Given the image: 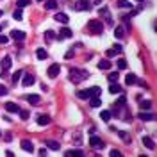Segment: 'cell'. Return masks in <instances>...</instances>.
<instances>
[{
	"label": "cell",
	"instance_id": "1",
	"mask_svg": "<svg viewBox=\"0 0 157 157\" xmlns=\"http://www.w3.org/2000/svg\"><path fill=\"white\" fill-rule=\"evenodd\" d=\"M88 77H89V73L86 70H80V68H71L70 70V80L73 84H80V82Z\"/></svg>",
	"mask_w": 157,
	"mask_h": 157
},
{
	"label": "cell",
	"instance_id": "2",
	"mask_svg": "<svg viewBox=\"0 0 157 157\" xmlns=\"http://www.w3.org/2000/svg\"><path fill=\"white\" fill-rule=\"evenodd\" d=\"M59 71H61V66L57 64V62H54V64H50V66H48V70H47V75H48L50 79H56V77L59 75Z\"/></svg>",
	"mask_w": 157,
	"mask_h": 157
},
{
	"label": "cell",
	"instance_id": "3",
	"mask_svg": "<svg viewBox=\"0 0 157 157\" xmlns=\"http://www.w3.org/2000/svg\"><path fill=\"white\" fill-rule=\"evenodd\" d=\"M75 9H77V11H89L91 4L88 2V0H77V2H75Z\"/></svg>",
	"mask_w": 157,
	"mask_h": 157
},
{
	"label": "cell",
	"instance_id": "4",
	"mask_svg": "<svg viewBox=\"0 0 157 157\" xmlns=\"http://www.w3.org/2000/svg\"><path fill=\"white\" fill-rule=\"evenodd\" d=\"M88 27L93 30V32H102V22H98V20H89L88 22Z\"/></svg>",
	"mask_w": 157,
	"mask_h": 157
},
{
	"label": "cell",
	"instance_id": "5",
	"mask_svg": "<svg viewBox=\"0 0 157 157\" xmlns=\"http://www.w3.org/2000/svg\"><path fill=\"white\" fill-rule=\"evenodd\" d=\"M89 145L93 146V148H104V141L100 138H97V136H93V134L89 138Z\"/></svg>",
	"mask_w": 157,
	"mask_h": 157
},
{
	"label": "cell",
	"instance_id": "6",
	"mask_svg": "<svg viewBox=\"0 0 157 157\" xmlns=\"http://www.w3.org/2000/svg\"><path fill=\"white\" fill-rule=\"evenodd\" d=\"M71 36H73L71 29H68V27H62V29L59 30V36H57V39H64V38H71Z\"/></svg>",
	"mask_w": 157,
	"mask_h": 157
},
{
	"label": "cell",
	"instance_id": "7",
	"mask_svg": "<svg viewBox=\"0 0 157 157\" xmlns=\"http://www.w3.org/2000/svg\"><path fill=\"white\" fill-rule=\"evenodd\" d=\"M36 82V79H34V75H30V73H23V86L25 88H29V86H32Z\"/></svg>",
	"mask_w": 157,
	"mask_h": 157
},
{
	"label": "cell",
	"instance_id": "8",
	"mask_svg": "<svg viewBox=\"0 0 157 157\" xmlns=\"http://www.w3.org/2000/svg\"><path fill=\"white\" fill-rule=\"evenodd\" d=\"M11 38L14 41H23L25 39V32L23 30H11Z\"/></svg>",
	"mask_w": 157,
	"mask_h": 157
},
{
	"label": "cell",
	"instance_id": "9",
	"mask_svg": "<svg viewBox=\"0 0 157 157\" xmlns=\"http://www.w3.org/2000/svg\"><path fill=\"white\" fill-rule=\"evenodd\" d=\"M54 18H56V22H59V23H64V25L70 22V18H68V14H66V13H57Z\"/></svg>",
	"mask_w": 157,
	"mask_h": 157
},
{
	"label": "cell",
	"instance_id": "10",
	"mask_svg": "<svg viewBox=\"0 0 157 157\" xmlns=\"http://www.w3.org/2000/svg\"><path fill=\"white\" fill-rule=\"evenodd\" d=\"M0 66H2V70H9L13 66V59L9 57V56H5L4 59H2V62H0Z\"/></svg>",
	"mask_w": 157,
	"mask_h": 157
},
{
	"label": "cell",
	"instance_id": "11",
	"mask_svg": "<svg viewBox=\"0 0 157 157\" xmlns=\"http://www.w3.org/2000/svg\"><path fill=\"white\" fill-rule=\"evenodd\" d=\"M143 145L146 146V148H150V150H154V148H155L154 139H152V138H148V136H143Z\"/></svg>",
	"mask_w": 157,
	"mask_h": 157
},
{
	"label": "cell",
	"instance_id": "12",
	"mask_svg": "<svg viewBox=\"0 0 157 157\" xmlns=\"http://www.w3.org/2000/svg\"><path fill=\"white\" fill-rule=\"evenodd\" d=\"M5 111L7 112H18L20 107H18V104H14V102H7L5 104Z\"/></svg>",
	"mask_w": 157,
	"mask_h": 157
},
{
	"label": "cell",
	"instance_id": "13",
	"mask_svg": "<svg viewBox=\"0 0 157 157\" xmlns=\"http://www.w3.org/2000/svg\"><path fill=\"white\" fill-rule=\"evenodd\" d=\"M36 121H38V125L43 127V125H48V123H50V116H47V114H39Z\"/></svg>",
	"mask_w": 157,
	"mask_h": 157
},
{
	"label": "cell",
	"instance_id": "14",
	"mask_svg": "<svg viewBox=\"0 0 157 157\" xmlns=\"http://www.w3.org/2000/svg\"><path fill=\"white\" fill-rule=\"evenodd\" d=\"M109 93H112V95H118V93H121V86L118 84V82H111Z\"/></svg>",
	"mask_w": 157,
	"mask_h": 157
},
{
	"label": "cell",
	"instance_id": "15",
	"mask_svg": "<svg viewBox=\"0 0 157 157\" xmlns=\"http://www.w3.org/2000/svg\"><path fill=\"white\" fill-rule=\"evenodd\" d=\"M88 100H89V106H91V107H100V106H102L100 97H89Z\"/></svg>",
	"mask_w": 157,
	"mask_h": 157
},
{
	"label": "cell",
	"instance_id": "16",
	"mask_svg": "<svg viewBox=\"0 0 157 157\" xmlns=\"http://www.w3.org/2000/svg\"><path fill=\"white\" fill-rule=\"evenodd\" d=\"M22 148H23L25 152H32V150H34V145H32V141L23 139V141H22Z\"/></svg>",
	"mask_w": 157,
	"mask_h": 157
},
{
	"label": "cell",
	"instance_id": "17",
	"mask_svg": "<svg viewBox=\"0 0 157 157\" xmlns=\"http://www.w3.org/2000/svg\"><path fill=\"white\" fill-rule=\"evenodd\" d=\"M36 57L41 59V61H45V59L48 57V52H47L45 48H38V50H36Z\"/></svg>",
	"mask_w": 157,
	"mask_h": 157
},
{
	"label": "cell",
	"instance_id": "18",
	"mask_svg": "<svg viewBox=\"0 0 157 157\" xmlns=\"http://www.w3.org/2000/svg\"><path fill=\"white\" fill-rule=\"evenodd\" d=\"M27 100H29V104H32V106H38L41 102V97L39 95H27Z\"/></svg>",
	"mask_w": 157,
	"mask_h": 157
},
{
	"label": "cell",
	"instance_id": "19",
	"mask_svg": "<svg viewBox=\"0 0 157 157\" xmlns=\"http://www.w3.org/2000/svg\"><path fill=\"white\" fill-rule=\"evenodd\" d=\"M111 68V61L109 59H102L98 62V70H109Z\"/></svg>",
	"mask_w": 157,
	"mask_h": 157
},
{
	"label": "cell",
	"instance_id": "20",
	"mask_svg": "<svg viewBox=\"0 0 157 157\" xmlns=\"http://www.w3.org/2000/svg\"><path fill=\"white\" fill-rule=\"evenodd\" d=\"M134 82H138V77H136L134 73H129V75L125 77V84H127V86H130V84H134Z\"/></svg>",
	"mask_w": 157,
	"mask_h": 157
},
{
	"label": "cell",
	"instance_id": "21",
	"mask_svg": "<svg viewBox=\"0 0 157 157\" xmlns=\"http://www.w3.org/2000/svg\"><path fill=\"white\" fill-rule=\"evenodd\" d=\"M138 116H139V120H143V121H152V120H154V114H150V112H139Z\"/></svg>",
	"mask_w": 157,
	"mask_h": 157
},
{
	"label": "cell",
	"instance_id": "22",
	"mask_svg": "<svg viewBox=\"0 0 157 157\" xmlns=\"http://www.w3.org/2000/svg\"><path fill=\"white\" fill-rule=\"evenodd\" d=\"M77 97H79V98H82V100H88V98L91 97V89H84V91H79V93H77Z\"/></svg>",
	"mask_w": 157,
	"mask_h": 157
},
{
	"label": "cell",
	"instance_id": "23",
	"mask_svg": "<svg viewBox=\"0 0 157 157\" xmlns=\"http://www.w3.org/2000/svg\"><path fill=\"white\" fill-rule=\"evenodd\" d=\"M45 145L48 146V148H50V150H59V146H61V145H59L57 141H52V139H48V141H45Z\"/></svg>",
	"mask_w": 157,
	"mask_h": 157
},
{
	"label": "cell",
	"instance_id": "24",
	"mask_svg": "<svg viewBox=\"0 0 157 157\" xmlns=\"http://www.w3.org/2000/svg\"><path fill=\"white\" fill-rule=\"evenodd\" d=\"M56 7H57L56 0H47V2H45V9H48V11H54Z\"/></svg>",
	"mask_w": 157,
	"mask_h": 157
},
{
	"label": "cell",
	"instance_id": "25",
	"mask_svg": "<svg viewBox=\"0 0 157 157\" xmlns=\"http://www.w3.org/2000/svg\"><path fill=\"white\" fill-rule=\"evenodd\" d=\"M118 7L130 9V7H132V2H129V0H118Z\"/></svg>",
	"mask_w": 157,
	"mask_h": 157
},
{
	"label": "cell",
	"instance_id": "26",
	"mask_svg": "<svg viewBox=\"0 0 157 157\" xmlns=\"http://www.w3.org/2000/svg\"><path fill=\"white\" fill-rule=\"evenodd\" d=\"M123 27H116V30H114V38H118V39H121L123 36H125V32H123Z\"/></svg>",
	"mask_w": 157,
	"mask_h": 157
},
{
	"label": "cell",
	"instance_id": "27",
	"mask_svg": "<svg viewBox=\"0 0 157 157\" xmlns=\"http://www.w3.org/2000/svg\"><path fill=\"white\" fill-rule=\"evenodd\" d=\"M114 132H118V136H120V138H121L123 141H130V136H129L127 132H125V130H114Z\"/></svg>",
	"mask_w": 157,
	"mask_h": 157
},
{
	"label": "cell",
	"instance_id": "28",
	"mask_svg": "<svg viewBox=\"0 0 157 157\" xmlns=\"http://www.w3.org/2000/svg\"><path fill=\"white\" fill-rule=\"evenodd\" d=\"M89 89H91V97H100L102 88H98V86H93V88H89Z\"/></svg>",
	"mask_w": 157,
	"mask_h": 157
},
{
	"label": "cell",
	"instance_id": "29",
	"mask_svg": "<svg viewBox=\"0 0 157 157\" xmlns=\"http://www.w3.org/2000/svg\"><path fill=\"white\" fill-rule=\"evenodd\" d=\"M100 116H102V120H104V121H109L112 114H111V111H102V112H100Z\"/></svg>",
	"mask_w": 157,
	"mask_h": 157
},
{
	"label": "cell",
	"instance_id": "30",
	"mask_svg": "<svg viewBox=\"0 0 157 157\" xmlns=\"http://www.w3.org/2000/svg\"><path fill=\"white\" fill-rule=\"evenodd\" d=\"M109 82H118V79H120V73L118 71H114V73H109Z\"/></svg>",
	"mask_w": 157,
	"mask_h": 157
},
{
	"label": "cell",
	"instance_id": "31",
	"mask_svg": "<svg viewBox=\"0 0 157 157\" xmlns=\"http://www.w3.org/2000/svg\"><path fill=\"white\" fill-rule=\"evenodd\" d=\"M13 18L16 20V22H20V20H22V18H23V14H22V9H20V7H18V9H16V11L13 13Z\"/></svg>",
	"mask_w": 157,
	"mask_h": 157
},
{
	"label": "cell",
	"instance_id": "32",
	"mask_svg": "<svg viewBox=\"0 0 157 157\" xmlns=\"http://www.w3.org/2000/svg\"><path fill=\"white\" fill-rule=\"evenodd\" d=\"M22 77H23V71H22V70H18V71L14 73V75H13V82L16 84V82H18L20 79H22Z\"/></svg>",
	"mask_w": 157,
	"mask_h": 157
},
{
	"label": "cell",
	"instance_id": "33",
	"mask_svg": "<svg viewBox=\"0 0 157 157\" xmlns=\"http://www.w3.org/2000/svg\"><path fill=\"white\" fill-rule=\"evenodd\" d=\"M45 38L50 41V39H56L57 36H56V32H54V30H47V32H45Z\"/></svg>",
	"mask_w": 157,
	"mask_h": 157
},
{
	"label": "cell",
	"instance_id": "34",
	"mask_svg": "<svg viewBox=\"0 0 157 157\" xmlns=\"http://www.w3.org/2000/svg\"><path fill=\"white\" fill-rule=\"evenodd\" d=\"M150 106H152L150 100H143V102H139V107H141V109H150Z\"/></svg>",
	"mask_w": 157,
	"mask_h": 157
},
{
	"label": "cell",
	"instance_id": "35",
	"mask_svg": "<svg viewBox=\"0 0 157 157\" xmlns=\"http://www.w3.org/2000/svg\"><path fill=\"white\" fill-rule=\"evenodd\" d=\"M30 2H29V0H18V2H16V5L20 7V9H23V7H27Z\"/></svg>",
	"mask_w": 157,
	"mask_h": 157
},
{
	"label": "cell",
	"instance_id": "36",
	"mask_svg": "<svg viewBox=\"0 0 157 157\" xmlns=\"http://www.w3.org/2000/svg\"><path fill=\"white\" fill-rule=\"evenodd\" d=\"M118 68H120V70H125V68H127V61L120 59V61H118Z\"/></svg>",
	"mask_w": 157,
	"mask_h": 157
},
{
	"label": "cell",
	"instance_id": "37",
	"mask_svg": "<svg viewBox=\"0 0 157 157\" xmlns=\"http://www.w3.org/2000/svg\"><path fill=\"white\" fill-rule=\"evenodd\" d=\"M9 43V38L4 36V34H0V45H7Z\"/></svg>",
	"mask_w": 157,
	"mask_h": 157
},
{
	"label": "cell",
	"instance_id": "38",
	"mask_svg": "<svg viewBox=\"0 0 157 157\" xmlns=\"http://www.w3.org/2000/svg\"><path fill=\"white\" fill-rule=\"evenodd\" d=\"M18 112H20V118H22V120H27V118H29V111H22V109H20Z\"/></svg>",
	"mask_w": 157,
	"mask_h": 157
},
{
	"label": "cell",
	"instance_id": "39",
	"mask_svg": "<svg viewBox=\"0 0 157 157\" xmlns=\"http://www.w3.org/2000/svg\"><path fill=\"white\" fill-rule=\"evenodd\" d=\"M125 102H127V98H125V97L121 95V97L118 98V107H121V106H125Z\"/></svg>",
	"mask_w": 157,
	"mask_h": 157
},
{
	"label": "cell",
	"instance_id": "40",
	"mask_svg": "<svg viewBox=\"0 0 157 157\" xmlns=\"http://www.w3.org/2000/svg\"><path fill=\"white\" fill-rule=\"evenodd\" d=\"M4 95H7V88L4 84H0V97H4Z\"/></svg>",
	"mask_w": 157,
	"mask_h": 157
},
{
	"label": "cell",
	"instance_id": "41",
	"mask_svg": "<svg viewBox=\"0 0 157 157\" xmlns=\"http://www.w3.org/2000/svg\"><path fill=\"white\" fill-rule=\"evenodd\" d=\"M111 155H112V157H120L121 154H120L118 150H111Z\"/></svg>",
	"mask_w": 157,
	"mask_h": 157
},
{
	"label": "cell",
	"instance_id": "42",
	"mask_svg": "<svg viewBox=\"0 0 157 157\" xmlns=\"http://www.w3.org/2000/svg\"><path fill=\"white\" fill-rule=\"evenodd\" d=\"M112 56H116V50H114V48H112V50H109V52H107V57H112Z\"/></svg>",
	"mask_w": 157,
	"mask_h": 157
},
{
	"label": "cell",
	"instance_id": "43",
	"mask_svg": "<svg viewBox=\"0 0 157 157\" xmlns=\"http://www.w3.org/2000/svg\"><path fill=\"white\" fill-rule=\"evenodd\" d=\"M71 56H73V48H71V50H68V52H66V56H64V57H66V59H70V57H71Z\"/></svg>",
	"mask_w": 157,
	"mask_h": 157
},
{
	"label": "cell",
	"instance_id": "44",
	"mask_svg": "<svg viewBox=\"0 0 157 157\" xmlns=\"http://www.w3.org/2000/svg\"><path fill=\"white\" fill-rule=\"evenodd\" d=\"M38 154H39V155H47V148H41Z\"/></svg>",
	"mask_w": 157,
	"mask_h": 157
},
{
	"label": "cell",
	"instance_id": "45",
	"mask_svg": "<svg viewBox=\"0 0 157 157\" xmlns=\"http://www.w3.org/2000/svg\"><path fill=\"white\" fill-rule=\"evenodd\" d=\"M2 27H5V23H2V25H0V32H2Z\"/></svg>",
	"mask_w": 157,
	"mask_h": 157
},
{
	"label": "cell",
	"instance_id": "46",
	"mask_svg": "<svg viewBox=\"0 0 157 157\" xmlns=\"http://www.w3.org/2000/svg\"><path fill=\"white\" fill-rule=\"evenodd\" d=\"M136 2H145V0H136Z\"/></svg>",
	"mask_w": 157,
	"mask_h": 157
},
{
	"label": "cell",
	"instance_id": "47",
	"mask_svg": "<svg viewBox=\"0 0 157 157\" xmlns=\"http://www.w3.org/2000/svg\"><path fill=\"white\" fill-rule=\"evenodd\" d=\"M2 14H4V13H2V9H0V16H2Z\"/></svg>",
	"mask_w": 157,
	"mask_h": 157
},
{
	"label": "cell",
	"instance_id": "48",
	"mask_svg": "<svg viewBox=\"0 0 157 157\" xmlns=\"http://www.w3.org/2000/svg\"><path fill=\"white\" fill-rule=\"evenodd\" d=\"M38 2H45V0H38Z\"/></svg>",
	"mask_w": 157,
	"mask_h": 157
}]
</instances>
